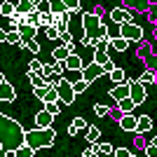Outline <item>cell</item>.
I'll return each instance as SVG.
<instances>
[{
	"instance_id": "ffe728a7",
	"label": "cell",
	"mask_w": 157,
	"mask_h": 157,
	"mask_svg": "<svg viewBox=\"0 0 157 157\" xmlns=\"http://www.w3.org/2000/svg\"><path fill=\"white\" fill-rule=\"evenodd\" d=\"M14 12H17V2H10V0H5V2L0 5V14H2V17H12Z\"/></svg>"
},
{
	"instance_id": "44dd1931",
	"label": "cell",
	"mask_w": 157,
	"mask_h": 157,
	"mask_svg": "<svg viewBox=\"0 0 157 157\" xmlns=\"http://www.w3.org/2000/svg\"><path fill=\"white\" fill-rule=\"evenodd\" d=\"M138 82H143V85H150V82H157V73L152 71V68H148V71L138 78Z\"/></svg>"
},
{
	"instance_id": "b9f144b4",
	"label": "cell",
	"mask_w": 157,
	"mask_h": 157,
	"mask_svg": "<svg viewBox=\"0 0 157 157\" xmlns=\"http://www.w3.org/2000/svg\"><path fill=\"white\" fill-rule=\"evenodd\" d=\"M134 143H136L138 148H143V150H145V145H148V143H145V141H143V136H141V134H138V136H136V141H134Z\"/></svg>"
},
{
	"instance_id": "4316f807",
	"label": "cell",
	"mask_w": 157,
	"mask_h": 157,
	"mask_svg": "<svg viewBox=\"0 0 157 157\" xmlns=\"http://www.w3.org/2000/svg\"><path fill=\"white\" fill-rule=\"evenodd\" d=\"M105 38H108V40H117V38H122L120 26H105Z\"/></svg>"
},
{
	"instance_id": "7a4b0ae2",
	"label": "cell",
	"mask_w": 157,
	"mask_h": 157,
	"mask_svg": "<svg viewBox=\"0 0 157 157\" xmlns=\"http://www.w3.org/2000/svg\"><path fill=\"white\" fill-rule=\"evenodd\" d=\"M54 141H56V131H54V127H49V129H28L26 131V145L28 148H33V150H40V148H49V145H54Z\"/></svg>"
},
{
	"instance_id": "f1b7e54d",
	"label": "cell",
	"mask_w": 157,
	"mask_h": 157,
	"mask_svg": "<svg viewBox=\"0 0 157 157\" xmlns=\"http://www.w3.org/2000/svg\"><path fill=\"white\" fill-rule=\"evenodd\" d=\"M14 155H17V157H33V155H35V150H33V148H28V145H21Z\"/></svg>"
},
{
	"instance_id": "ac0fdd59",
	"label": "cell",
	"mask_w": 157,
	"mask_h": 157,
	"mask_svg": "<svg viewBox=\"0 0 157 157\" xmlns=\"http://www.w3.org/2000/svg\"><path fill=\"white\" fill-rule=\"evenodd\" d=\"M108 78H110V82H115V85H122V82H127V73L117 66V68H115V71H113Z\"/></svg>"
},
{
	"instance_id": "d6a6232c",
	"label": "cell",
	"mask_w": 157,
	"mask_h": 157,
	"mask_svg": "<svg viewBox=\"0 0 157 157\" xmlns=\"http://www.w3.org/2000/svg\"><path fill=\"white\" fill-rule=\"evenodd\" d=\"M45 35H47V40H56V38H61V33L56 31V28H54V26L45 28Z\"/></svg>"
},
{
	"instance_id": "5b68a950",
	"label": "cell",
	"mask_w": 157,
	"mask_h": 157,
	"mask_svg": "<svg viewBox=\"0 0 157 157\" xmlns=\"http://www.w3.org/2000/svg\"><path fill=\"white\" fill-rule=\"evenodd\" d=\"M120 33H122V38L127 42H141L143 40V28L138 26V24H124V26H120Z\"/></svg>"
},
{
	"instance_id": "1f68e13d",
	"label": "cell",
	"mask_w": 157,
	"mask_h": 157,
	"mask_svg": "<svg viewBox=\"0 0 157 157\" xmlns=\"http://www.w3.org/2000/svg\"><path fill=\"white\" fill-rule=\"evenodd\" d=\"M71 124L73 127H75V129H89V124H87V122H85V117H75V120H73V122H71Z\"/></svg>"
},
{
	"instance_id": "7c38bea8",
	"label": "cell",
	"mask_w": 157,
	"mask_h": 157,
	"mask_svg": "<svg viewBox=\"0 0 157 157\" xmlns=\"http://www.w3.org/2000/svg\"><path fill=\"white\" fill-rule=\"evenodd\" d=\"M19 35H21V40H24V45H26L28 40H35L38 28H35V26H28V24H21V26H19ZM24 45H21V47H24Z\"/></svg>"
},
{
	"instance_id": "2e32d148",
	"label": "cell",
	"mask_w": 157,
	"mask_h": 157,
	"mask_svg": "<svg viewBox=\"0 0 157 157\" xmlns=\"http://www.w3.org/2000/svg\"><path fill=\"white\" fill-rule=\"evenodd\" d=\"M68 56H71V49H68L66 45L54 47V52H52V59H54V61H66Z\"/></svg>"
},
{
	"instance_id": "ee69618b",
	"label": "cell",
	"mask_w": 157,
	"mask_h": 157,
	"mask_svg": "<svg viewBox=\"0 0 157 157\" xmlns=\"http://www.w3.org/2000/svg\"><path fill=\"white\" fill-rule=\"evenodd\" d=\"M131 157H136V155H131Z\"/></svg>"
},
{
	"instance_id": "277c9868",
	"label": "cell",
	"mask_w": 157,
	"mask_h": 157,
	"mask_svg": "<svg viewBox=\"0 0 157 157\" xmlns=\"http://www.w3.org/2000/svg\"><path fill=\"white\" fill-rule=\"evenodd\" d=\"M56 92H59V98H61V105H71L75 101V87H73L71 80L61 78V82L56 85Z\"/></svg>"
},
{
	"instance_id": "8992f818",
	"label": "cell",
	"mask_w": 157,
	"mask_h": 157,
	"mask_svg": "<svg viewBox=\"0 0 157 157\" xmlns=\"http://www.w3.org/2000/svg\"><path fill=\"white\" fill-rule=\"evenodd\" d=\"M131 94V80H127V82H122V85H115L110 89V98L115 101V103H122L124 98H129Z\"/></svg>"
},
{
	"instance_id": "9a60e30c",
	"label": "cell",
	"mask_w": 157,
	"mask_h": 157,
	"mask_svg": "<svg viewBox=\"0 0 157 157\" xmlns=\"http://www.w3.org/2000/svg\"><path fill=\"white\" fill-rule=\"evenodd\" d=\"M66 68L68 71H82L85 66H82V56L80 54H71L68 59H66Z\"/></svg>"
},
{
	"instance_id": "d6986e66",
	"label": "cell",
	"mask_w": 157,
	"mask_h": 157,
	"mask_svg": "<svg viewBox=\"0 0 157 157\" xmlns=\"http://www.w3.org/2000/svg\"><path fill=\"white\" fill-rule=\"evenodd\" d=\"M152 129V120L148 117V115H141V117H138V134H145V131H150Z\"/></svg>"
},
{
	"instance_id": "4dcf8cb0",
	"label": "cell",
	"mask_w": 157,
	"mask_h": 157,
	"mask_svg": "<svg viewBox=\"0 0 157 157\" xmlns=\"http://www.w3.org/2000/svg\"><path fill=\"white\" fill-rule=\"evenodd\" d=\"M105 155H115V148H113L110 143H101V152H98V157H105Z\"/></svg>"
},
{
	"instance_id": "603a6c76",
	"label": "cell",
	"mask_w": 157,
	"mask_h": 157,
	"mask_svg": "<svg viewBox=\"0 0 157 157\" xmlns=\"http://www.w3.org/2000/svg\"><path fill=\"white\" fill-rule=\"evenodd\" d=\"M117 108H120V110H122V115H131V110L136 108V103H134L131 98H124L122 103H117Z\"/></svg>"
},
{
	"instance_id": "d4e9b609",
	"label": "cell",
	"mask_w": 157,
	"mask_h": 157,
	"mask_svg": "<svg viewBox=\"0 0 157 157\" xmlns=\"http://www.w3.org/2000/svg\"><path fill=\"white\" fill-rule=\"evenodd\" d=\"M98 138H101V129L98 127H89L87 129V141L89 143H98Z\"/></svg>"
},
{
	"instance_id": "f546056e",
	"label": "cell",
	"mask_w": 157,
	"mask_h": 157,
	"mask_svg": "<svg viewBox=\"0 0 157 157\" xmlns=\"http://www.w3.org/2000/svg\"><path fill=\"white\" fill-rule=\"evenodd\" d=\"M61 108H63L61 103H47V105H45V110H47V113H52L54 117H56V115L61 113Z\"/></svg>"
},
{
	"instance_id": "ba28073f",
	"label": "cell",
	"mask_w": 157,
	"mask_h": 157,
	"mask_svg": "<svg viewBox=\"0 0 157 157\" xmlns=\"http://www.w3.org/2000/svg\"><path fill=\"white\" fill-rule=\"evenodd\" d=\"M14 98H17L14 87L10 85V80H7L5 75H0V101H2V103H12Z\"/></svg>"
},
{
	"instance_id": "30bf717a",
	"label": "cell",
	"mask_w": 157,
	"mask_h": 157,
	"mask_svg": "<svg viewBox=\"0 0 157 157\" xmlns=\"http://www.w3.org/2000/svg\"><path fill=\"white\" fill-rule=\"evenodd\" d=\"M129 98H131L136 105H141V103L145 101V85H143V82L131 80V94H129Z\"/></svg>"
},
{
	"instance_id": "3957f363",
	"label": "cell",
	"mask_w": 157,
	"mask_h": 157,
	"mask_svg": "<svg viewBox=\"0 0 157 157\" xmlns=\"http://www.w3.org/2000/svg\"><path fill=\"white\" fill-rule=\"evenodd\" d=\"M82 31H85V38H92V40H103L105 38V24L94 12L82 14Z\"/></svg>"
},
{
	"instance_id": "e0dca14e",
	"label": "cell",
	"mask_w": 157,
	"mask_h": 157,
	"mask_svg": "<svg viewBox=\"0 0 157 157\" xmlns=\"http://www.w3.org/2000/svg\"><path fill=\"white\" fill-rule=\"evenodd\" d=\"M28 82L33 85V89H40V87H49V82H47L42 75H35V73H28Z\"/></svg>"
},
{
	"instance_id": "f35d334b",
	"label": "cell",
	"mask_w": 157,
	"mask_h": 157,
	"mask_svg": "<svg viewBox=\"0 0 157 157\" xmlns=\"http://www.w3.org/2000/svg\"><path fill=\"white\" fill-rule=\"evenodd\" d=\"M61 42H63V45H73V35H71V31H68V33H61Z\"/></svg>"
},
{
	"instance_id": "7402d4cb",
	"label": "cell",
	"mask_w": 157,
	"mask_h": 157,
	"mask_svg": "<svg viewBox=\"0 0 157 157\" xmlns=\"http://www.w3.org/2000/svg\"><path fill=\"white\" fill-rule=\"evenodd\" d=\"M28 73H35V75H42L45 73V66L40 63V59H33L31 63H28ZM45 78V75H42Z\"/></svg>"
},
{
	"instance_id": "60d3db41",
	"label": "cell",
	"mask_w": 157,
	"mask_h": 157,
	"mask_svg": "<svg viewBox=\"0 0 157 157\" xmlns=\"http://www.w3.org/2000/svg\"><path fill=\"white\" fill-rule=\"evenodd\" d=\"M148 63H150V68H152V71H157V54H150Z\"/></svg>"
},
{
	"instance_id": "8d00e7d4",
	"label": "cell",
	"mask_w": 157,
	"mask_h": 157,
	"mask_svg": "<svg viewBox=\"0 0 157 157\" xmlns=\"http://www.w3.org/2000/svg\"><path fill=\"white\" fill-rule=\"evenodd\" d=\"M145 157H157V145L155 143H148V145H145Z\"/></svg>"
},
{
	"instance_id": "83f0119b",
	"label": "cell",
	"mask_w": 157,
	"mask_h": 157,
	"mask_svg": "<svg viewBox=\"0 0 157 157\" xmlns=\"http://www.w3.org/2000/svg\"><path fill=\"white\" fill-rule=\"evenodd\" d=\"M110 47H113V49H117V52H124L127 47H129V42H127L124 38H117V40H110Z\"/></svg>"
},
{
	"instance_id": "6da1fadb",
	"label": "cell",
	"mask_w": 157,
	"mask_h": 157,
	"mask_svg": "<svg viewBox=\"0 0 157 157\" xmlns=\"http://www.w3.org/2000/svg\"><path fill=\"white\" fill-rule=\"evenodd\" d=\"M21 145H26L24 127L10 115H0V152H2V157L7 152H17Z\"/></svg>"
},
{
	"instance_id": "52a82bcc",
	"label": "cell",
	"mask_w": 157,
	"mask_h": 157,
	"mask_svg": "<svg viewBox=\"0 0 157 157\" xmlns=\"http://www.w3.org/2000/svg\"><path fill=\"white\" fill-rule=\"evenodd\" d=\"M103 73H105V68H103V66H98V63H94V61H92L89 66H85V68H82V80L92 85L94 80H98L101 75H103Z\"/></svg>"
},
{
	"instance_id": "4fadbf2b",
	"label": "cell",
	"mask_w": 157,
	"mask_h": 157,
	"mask_svg": "<svg viewBox=\"0 0 157 157\" xmlns=\"http://www.w3.org/2000/svg\"><path fill=\"white\" fill-rule=\"evenodd\" d=\"M120 127H122V131H136L138 129V117L136 115H122Z\"/></svg>"
},
{
	"instance_id": "cb8c5ba5",
	"label": "cell",
	"mask_w": 157,
	"mask_h": 157,
	"mask_svg": "<svg viewBox=\"0 0 157 157\" xmlns=\"http://www.w3.org/2000/svg\"><path fill=\"white\" fill-rule=\"evenodd\" d=\"M35 12L38 14H52V2H49V0H38Z\"/></svg>"
},
{
	"instance_id": "74e56055",
	"label": "cell",
	"mask_w": 157,
	"mask_h": 157,
	"mask_svg": "<svg viewBox=\"0 0 157 157\" xmlns=\"http://www.w3.org/2000/svg\"><path fill=\"white\" fill-rule=\"evenodd\" d=\"M138 56H143V59H150V49H148V45H141V47H138Z\"/></svg>"
},
{
	"instance_id": "5bb4252c",
	"label": "cell",
	"mask_w": 157,
	"mask_h": 157,
	"mask_svg": "<svg viewBox=\"0 0 157 157\" xmlns=\"http://www.w3.org/2000/svg\"><path fill=\"white\" fill-rule=\"evenodd\" d=\"M0 40L5 42V45H24V40H21V35H19V31H12V33H2L0 35Z\"/></svg>"
},
{
	"instance_id": "836d02e7",
	"label": "cell",
	"mask_w": 157,
	"mask_h": 157,
	"mask_svg": "<svg viewBox=\"0 0 157 157\" xmlns=\"http://www.w3.org/2000/svg\"><path fill=\"white\" fill-rule=\"evenodd\" d=\"M94 113H96L98 117H105V115H108L110 110H108V105H101V103H96V105H94Z\"/></svg>"
},
{
	"instance_id": "484cf974",
	"label": "cell",
	"mask_w": 157,
	"mask_h": 157,
	"mask_svg": "<svg viewBox=\"0 0 157 157\" xmlns=\"http://www.w3.org/2000/svg\"><path fill=\"white\" fill-rule=\"evenodd\" d=\"M63 5H66V12L75 14V12H80V7H82V2H80V0H63Z\"/></svg>"
},
{
	"instance_id": "ab89813d",
	"label": "cell",
	"mask_w": 157,
	"mask_h": 157,
	"mask_svg": "<svg viewBox=\"0 0 157 157\" xmlns=\"http://www.w3.org/2000/svg\"><path fill=\"white\" fill-rule=\"evenodd\" d=\"M115 157H131V152L127 150V148H117V150H115Z\"/></svg>"
},
{
	"instance_id": "e575fe53",
	"label": "cell",
	"mask_w": 157,
	"mask_h": 157,
	"mask_svg": "<svg viewBox=\"0 0 157 157\" xmlns=\"http://www.w3.org/2000/svg\"><path fill=\"white\" fill-rule=\"evenodd\" d=\"M73 87H75V94H82L87 87H89V82H85V80H78V82H75Z\"/></svg>"
},
{
	"instance_id": "8fae6325",
	"label": "cell",
	"mask_w": 157,
	"mask_h": 157,
	"mask_svg": "<svg viewBox=\"0 0 157 157\" xmlns=\"http://www.w3.org/2000/svg\"><path fill=\"white\" fill-rule=\"evenodd\" d=\"M54 122V115L47 110H40L38 115H35V124H38V129H49Z\"/></svg>"
},
{
	"instance_id": "9c48e42d",
	"label": "cell",
	"mask_w": 157,
	"mask_h": 157,
	"mask_svg": "<svg viewBox=\"0 0 157 157\" xmlns=\"http://www.w3.org/2000/svg\"><path fill=\"white\" fill-rule=\"evenodd\" d=\"M110 19L115 26H124V24H131V12L124 7H115V10H110Z\"/></svg>"
},
{
	"instance_id": "7bdbcfd3",
	"label": "cell",
	"mask_w": 157,
	"mask_h": 157,
	"mask_svg": "<svg viewBox=\"0 0 157 157\" xmlns=\"http://www.w3.org/2000/svg\"><path fill=\"white\" fill-rule=\"evenodd\" d=\"M82 157H98V155H94V152H89V150H85V152H82Z\"/></svg>"
},
{
	"instance_id": "d590c367",
	"label": "cell",
	"mask_w": 157,
	"mask_h": 157,
	"mask_svg": "<svg viewBox=\"0 0 157 157\" xmlns=\"http://www.w3.org/2000/svg\"><path fill=\"white\" fill-rule=\"evenodd\" d=\"M24 47H26V49H31L33 54H38V52H40V45H38V40H28V42H26Z\"/></svg>"
}]
</instances>
